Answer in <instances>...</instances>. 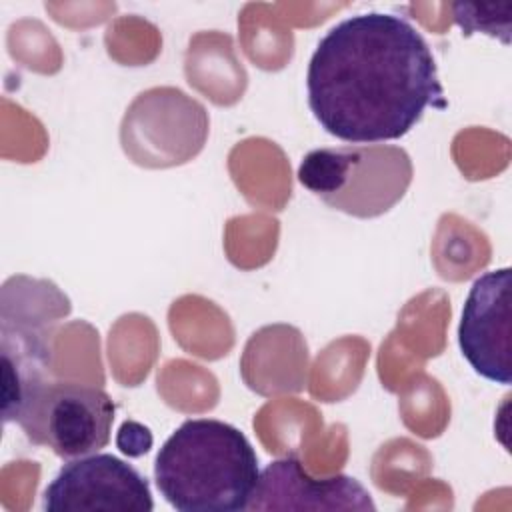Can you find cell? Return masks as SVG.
I'll list each match as a JSON object with an SVG mask.
<instances>
[{
  "instance_id": "4",
  "label": "cell",
  "mask_w": 512,
  "mask_h": 512,
  "mask_svg": "<svg viewBox=\"0 0 512 512\" xmlns=\"http://www.w3.org/2000/svg\"><path fill=\"white\" fill-rule=\"evenodd\" d=\"M116 406L96 386L74 382H42L16 410L26 438L72 460L98 452L110 442Z\"/></svg>"
},
{
  "instance_id": "1",
  "label": "cell",
  "mask_w": 512,
  "mask_h": 512,
  "mask_svg": "<svg viewBox=\"0 0 512 512\" xmlns=\"http://www.w3.org/2000/svg\"><path fill=\"white\" fill-rule=\"evenodd\" d=\"M308 106L338 140H398L424 116L444 108L434 54L402 16L366 12L332 26L318 42L306 74Z\"/></svg>"
},
{
  "instance_id": "8",
  "label": "cell",
  "mask_w": 512,
  "mask_h": 512,
  "mask_svg": "<svg viewBox=\"0 0 512 512\" xmlns=\"http://www.w3.org/2000/svg\"><path fill=\"white\" fill-rule=\"evenodd\" d=\"M116 446L126 454V456H142L150 450L152 446V434L146 426L126 420L116 436Z\"/></svg>"
},
{
  "instance_id": "5",
  "label": "cell",
  "mask_w": 512,
  "mask_h": 512,
  "mask_svg": "<svg viewBox=\"0 0 512 512\" xmlns=\"http://www.w3.org/2000/svg\"><path fill=\"white\" fill-rule=\"evenodd\" d=\"M42 508L48 512H150L148 480L112 454L72 458L46 486Z\"/></svg>"
},
{
  "instance_id": "7",
  "label": "cell",
  "mask_w": 512,
  "mask_h": 512,
  "mask_svg": "<svg viewBox=\"0 0 512 512\" xmlns=\"http://www.w3.org/2000/svg\"><path fill=\"white\" fill-rule=\"evenodd\" d=\"M248 510H376L368 490L352 476L312 478L296 456L268 464Z\"/></svg>"
},
{
  "instance_id": "3",
  "label": "cell",
  "mask_w": 512,
  "mask_h": 512,
  "mask_svg": "<svg viewBox=\"0 0 512 512\" xmlns=\"http://www.w3.org/2000/svg\"><path fill=\"white\" fill-rule=\"evenodd\" d=\"M298 180L330 208L374 218L406 194L412 160L404 148L388 144L316 148L302 158Z\"/></svg>"
},
{
  "instance_id": "6",
  "label": "cell",
  "mask_w": 512,
  "mask_h": 512,
  "mask_svg": "<svg viewBox=\"0 0 512 512\" xmlns=\"http://www.w3.org/2000/svg\"><path fill=\"white\" fill-rule=\"evenodd\" d=\"M512 270L498 268L474 280L462 308L458 344L468 364L490 382H512Z\"/></svg>"
},
{
  "instance_id": "2",
  "label": "cell",
  "mask_w": 512,
  "mask_h": 512,
  "mask_svg": "<svg viewBox=\"0 0 512 512\" xmlns=\"http://www.w3.org/2000/svg\"><path fill=\"white\" fill-rule=\"evenodd\" d=\"M258 476V456L248 438L214 418L182 422L154 460L156 486L180 512L248 510Z\"/></svg>"
}]
</instances>
